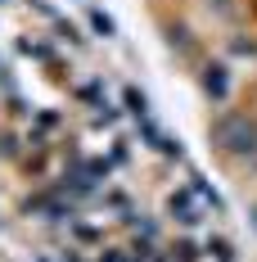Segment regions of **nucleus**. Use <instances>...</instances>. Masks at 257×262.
<instances>
[{
    "label": "nucleus",
    "instance_id": "f257e3e1",
    "mask_svg": "<svg viewBox=\"0 0 257 262\" xmlns=\"http://www.w3.org/2000/svg\"><path fill=\"white\" fill-rule=\"evenodd\" d=\"M217 140H221V145H230V149H239V154H244V149H253L257 131L248 127L244 118H226V122L217 127Z\"/></svg>",
    "mask_w": 257,
    "mask_h": 262
}]
</instances>
